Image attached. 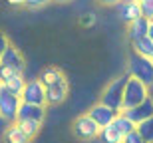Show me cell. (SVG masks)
I'll list each match as a JSON object with an SVG mask.
<instances>
[{
  "label": "cell",
  "mask_w": 153,
  "mask_h": 143,
  "mask_svg": "<svg viewBox=\"0 0 153 143\" xmlns=\"http://www.w3.org/2000/svg\"><path fill=\"white\" fill-rule=\"evenodd\" d=\"M129 80V74H121L115 80H111L108 86L103 87L100 102L109 105L111 109H115L117 113H121V105H123V92H125V84Z\"/></svg>",
  "instance_id": "obj_1"
},
{
  "label": "cell",
  "mask_w": 153,
  "mask_h": 143,
  "mask_svg": "<svg viewBox=\"0 0 153 143\" xmlns=\"http://www.w3.org/2000/svg\"><path fill=\"white\" fill-rule=\"evenodd\" d=\"M147 97H149V86L143 84L141 80L129 76V80H127V84H125V92H123L121 113L127 111V109H131V107H135V105H139V103H143Z\"/></svg>",
  "instance_id": "obj_2"
},
{
  "label": "cell",
  "mask_w": 153,
  "mask_h": 143,
  "mask_svg": "<svg viewBox=\"0 0 153 143\" xmlns=\"http://www.w3.org/2000/svg\"><path fill=\"white\" fill-rule=\"evenodd\" d=\"M127 74L131 78L141 80L143 84H147L151 87L153 86V60L151 58H145V56L131 54L129 64H127Z\"/></svg>",
  "instance_id": "obj_3"
},
{
  "label": "cell",
  "mask_w": 153,
  "mask_h": 143,
  "mask_svg": "<svg viewBox=\"0 0 153 143\" xmlns=\"http://www.w3.org/2000/svg\"><path fill=\"white\" fill-rule=\"evenodd\" d=\"M72 131H74V137L79 139V141H91V139L100 137L102 127L91 119L90 113H82V115H78V117L74 119V123H72Z\"/></svg>",
  "instance_id": "obj_4"
},
{
  "label": "cell",
  "mask_w": 153,
  "mask_h": 143,
  "mask_svg": "<svg viewBox=\"0 0 153 143\" xmlns=\"http://www.w3.org/2000/svg\"><path fill=\"white\" fill-rule=\"evenodd\" d=\"M20 105H22V97L16 96V93H10L8 90H2V93H0V115L6 121L16 123Z\"/></svg>",
  "instance_id": "obj_5"
},
{
  "label": "cell",
  "mask_w": 153,
  "mask_h": 143,
  "mask_svg": "<svg viewBox=\"0 0 153 143\" xmlns=\"http://www.w3.org/2000/svg\"><path fill=\"white\" fill-rule=\"evenodd\" d=\"M22 102L24 103H34V105H48L46 103V86L36 78V80H28L26 87L22 92Z\"/></svg>",
  "instance_id": "obj_6"
},
{
  "label": "cell",
  "mask_w": 153,
  "mask_h": 143,
  "mask_svg": "<svg viewBox=\"0 0 153 143\" xmlns=\"http://www.w3.org/2000/svg\"><path fill=\"white\" fill-rule=\"evenodd\" d=\"M68 93H70V82L64 76L60 82H56V84L46 87V103L48 105H60V103L66 102Z\"/></svg>",
  "instance_id": "obj_7"
},
{
  "label": "cell",
  "mask_w": 153,
  "mask_h": 143,
  "mask_svg": "<svg viewBox=\"0 0 153 143\" xmlns=\"http://www.w3.org/2000/svg\"><path fill=\"white\" fill-rule=\"evenodd\" d=\"M88 113H90V117L96 121L100 127H105V125H109V123H114L115 117H117V111L111 109L109 105H105V103H102V102H97L96 105H91Z\"/></svg>",
  "instance_id": "obj_8"
},
{
  "label": "cell",
  "mask_w": 153,
  "mask_h": 143,
  "mask_svg": "<svg viewBox=\"0 0 153 143\" xmlns=\"http://www.w3.org/2000/svg\"><path fill=\"white\" fill-rule=\"evenodd\" d=\"M117 8V16L121 22L125 24H131L133 20L143 16V10H141V4H139V0H123L121 4L115 6Z\"/></svg>",
  "instance_id": "obj_9"
},
{
  "label": "cell",
  "mask_w": 153,
  "mask_h": 143,
  "mask_svg": "<svg viewBox=\"0 0 153 143\" xmlns=\"http://www.w3.org/2000/svg\"><path fill=\"white\" fill-rule=\"evenodd\" d=\"M127 117H129L135 125H139L141 121H145V119H149V117H153V97L149 96L147 99L143 103H139V105H135V107H131V109H127V111H123Z\"/></svg>",
  "instance_id": "obj_10"
},
{
  "label": "cell",
  "mask_w": 153,
  "mask_h": 143,
  "mask_svg": "<svg viewBox=\"0 0 153 143\" xmlns=\"http://www.w3.org/2000/svg\"><path fill=\"white\" fill-rule=\"evenodd\" d=\"M0 66H12V68H16V70H20V72H24V68H26V60H24L22 52L10 44V46H8V50L0 56Z\"/></svg>",
  "instance_id": "obj_11"
},
{
  "label": "cell",
  "mask_w": 153,
  "mask_h": 143,
  "mask_svg": "<svg viewBox=\"0 0 153 143\" xmlns=\"http://www.w3.org/2000/svg\"><path fill=\"white\" fill-rule=\"evenodd\" d=\"M46 117V105H34V103H24L20 105L18 111V119H38L44 123Z\"/></svg>",
  "instance_id": "obj_12"
},
{
  "label": "cell",
  "mask_w": 153,
  "mask_h": 143,
  "mask_svg": "<svg viewBox=\"0 0 153 143\" xmlns=\"http://www.w3.org/2000/svg\"><path fill=\"white\" fill-rule=\"evenodd\" d=\"M147 30H149V18L141 16V18H137V20H133L131 24H127V38L131 42L139 40V38H145Z\"/></svg>",
  "instance_id": "obj_13"
},
{
  "label": "cell",
  "mask_w": 153,
  "mask_h": 143,
  "mask_svg": "<svg viewBox=\"0 0 153 143\" xmlns=\"http://www.w3.org/2000/svg\"><path fill=\"white\" fill-rule=\"evenodd\" d=\"M100 141L102 143H123L125 135L117 129V125L115 123H109V125L102 127V131H100Z\"/></svg>",
  "instance_id": "obj_14"
},
{
  "label": "cell",
  "mask_w": 153,
  "mask_h": 143,
  "mask_svg": "<svg viewBox=\"0 0 153 143\" xmlns=\"http://www.w3.org/2000/svg\"><path fill=\"white\" fill-rule=\"evenodd\" d=\"M4 143H30L32 139L22 131V127L18 125V123H10V127L6 129L4 137H2Z\"/></svg>",
  "instance_id": "obj_15"
},
{
  "label": "cell",
  "mask_w": 153,
  "mask_h": 143,
  "mask_svg": "<svg viewBox=\"0 0 153 143\" xmlns=\"http://www.w3.org/2000/svg\"><path fill=\"white\" fill-rule=\"evenodd\" d=\"M64 78V72L60 68H54V66H48V68H44L42 72H40L38 76V80L44 84L46 87L52 86V84H56V82H60Z\"/></svg>",
  "instance_id": "obj_16"
},
{
  "label": "cell",
  "mask_w": 153,
  "mask_h": 143,
  "mask_svg": "<svg viewBox=\"0 0 153 143\" xmlns=\"http://www.w3.org/2000/svg\"><path fill=\"white\" fill-rule=\"evenodd\" d=\"M26 78H24V74H18L14 76V78H10V80L2 82V86H4V90H8L10 93H16V96H22L24 87H26Z\"/></svg>",
  "instance_id": "obj_17"
},
{
  "label": "cell",
  "mask_w": 153,
  "mask_h": 143,
  "mask_svg": "<svg viewBox=\"0 0 153 143\" xmlns=\"http://www.w3.org/2000/svg\"><path fill=\"white\" fill-rule=\"evenodd\" d=\"M131 50H133V54H137V56L151 58L153 56V42L149 40L147 36H145V38H139V40L131 42Z\"/></svg>",
  "instance_id": "obj_18"
},
{
  "label": "cell",
  "mask_w": 153,
  "mask_h": 143,
  "mask_svg": "<svg viewBox=\"0 0 153 143\" xmlns=\"http://www.w3.org/2000/svg\"><path fill=\"white\" fill-rule=\"evenodd\" d=\"M16 123L22 127V131L26 133L30 139H34L40 133V129H42V121H38V119H18Z\"/></svg>",
  "instance_id": "obj_19"
},
{
  "label": "cell",
  "mask_w": 153,
  "mask_h": 143,
  "mask_svg": "<svg viewBox=\"0 0 153 143\" xmlns=\"http://www.w3.org/2000/svg\"><path fill=\"white\" fill-rule=\"evenodd\" d=\"M114 123L117 125V129L123 133V135H127V133H131V131H135V129H137V125H135V123H133V121H131L125 113H117V117H115Z\"/></svg>",
  "instance_id": "obj_20"
},
{
  "label": "cell",
  "mask_w": 153,
  "mask_h": 143,
  "mask_svg": "<svg viewBox=\"0 0 153 143\" xmlns=\"http://www.w3.org/2000/svg\"><path fill=\"white\" fill-rule=\"evenodd\" d=\"M137 131L143 135V139L147 143H153V117H149V119L141 121L139 125H137Z\"/></svg>",
  "instance_id": "obj_21"
},
{
  "label": "cell",
  "mask_w": 153,
  "mask_h": 143,
  "mask_svg": "<svg viewBox=\"0 0 153 143\" xmlns=\"http://www.w3.org/2000/svg\"><path fill=\"white\" fill-rule=\"evenodd\" d=\"M18 74H24V72L12 68V66H0V82L10 80V78H14V76H18Z\"/></svg>",
  "instance_id": "obj_22"
},
{
  "label": "cell",
  "mask_w": 153,
  "mask_h": 143,
  "mask_svg": "<svg viewBox=\"0 0 153 143\" xmlns=\"http://www.w3.org/2000/svg\"><path fill=\"white\" fill-rule=\"evenodd\" d=\"M141 4V10H143V16L153 20V0H139Z\"/></svg>",
  "instance_id": "obj_23"
},
{
  "label": "cell",
  "mask_w": 153,
  "mask_h": 143,
  "mask_svg": "<svg viewBox=\"0 0 153 143\" xmlns=\"http://www.w3.org/2000/svg\"><path fill=\"white\" fill-rule=\"evenodd\" d=\"M123 143H147V141H145V139H143V135L135 129V131H131V133H127V135H125Z\"/></svg>",
  "instance_id": "obj_24"
},
{
  "label": "cell",
  "mask_w": 153,
  "mask_h": 143,
  "mask_svg": "<svg viewBox=\"0 0 153 143\" xmlns=\"http://www.w3.org/2000/svg\"><path fill=\"white\" fill-rule=\"evenodd\" d=\"M48 2H52V0H26V8H30V10H38V8H42V6H46Z\"/></svg>",
  "instance_id": "obj_25"
},
{
  "label": "cell",
  "mask_w": 153,
  "mask_h": 143,
  "mask_svg": "<svg viewBox=\"0 0 153 143\" xmlns=\"http://www.w3.org/2000/svg\"><path fill=\"white\" fill-rule=\"evenodd\" d=\"M8 46H10V40H8V38H6V36L0 32V56H2V54L8 50Z\"/></svg>",
  "instance_id": "obj_26"
},
{
  "label": "cell",
  "mask_w": 153,
  "mask_h": 143,
  "mask_svg": "<svg viewBox=\"0 0 153 143\" xmlns=\"http://www.w3.org/2000/svg\"><path fill=\"white\" fill-rule=\"evenodd\" d=\"M10 127V121H6L2 115H0V139L4 137V133H6V129Z\"/></svg>",
  "instance_id": "obj_27"
},
{
  "label": "cell",
  "mask_w": 153,
  "mask_h": 143,
  "mask_svg": "<svg viewBox=\"0 0 153 143\" xmlns=\"http://www.w3.org/2000/svg\"><path fill=\"white\" fill-rule=\"evenodd\" d=\"M82 24H84V26H94V24H96V16H94V14H85Z\"/></svg>",
  "instance_id": "obj_28"
},
{
  "label": "cell",
  "mask_w": 153,
  "mask_h": 143,
  "mask_svg": "<svg viewBox=\"0 0 153 143\" xmlns=\"http://www.w3.org/2000/svg\"><path fill=\"white\" fill-rule=\"evenodd\" d=\"M97 2H100L102 6H109V8H111V6H117V4H121L123 0H97Z\"/></svg>",
  "instance_id": "obj_29"
},
{
  "label": "cell",
  "mask_w": 153,
  "mask_h": 143,
  "mask_svg": "<svg viewBox=\"0 0 153 143\" xmlns=\"http://www.w3.org/2000/svg\"><path fill=\"white\" fill-rule=\"evenodd\" d=\"M10 6H22V4H26V0H6Z\"/></svg>",
  "instance_id": "obj_30"
},
{
  "label": "cell",
  "mask_w": 153,
  "mask_h": 143,
  "mask_svg": "<svg viewBox=\"0 0 153 143\" xmlns=\"http://www.w3.org/2000/svg\"><path fill=\"white\" fill-rule=\"evenodd\" d=\"M147 38L153 42V20H149V30H147Z\"/></svg>",
  "instance_id": "obj_31"
},
{
  "label": "cell",
  "mask_w": 153,
  "mask_h": 143,
  "mask_svg": "<svg viewBox=\"0 0 153 143\" xmlns=\"http://www.w3.org/2000/svg\"><path fill=\"white\" fill-rule=\"evenodd\" d=\"M54 2H60V4H66V2H72V0H54Z\"/></svg>",
  "instance_id": "obj_32"
},
{
  "label": "cell",
  "mask_w": 153,
  "mask_h": 143,
  "mask_svg": "<svg viewBox=\"0 0 153 143\" xmlns=\"http://www.w3.org/2000/svg\"><path fill=\"white\" fill-rule=\"evenodd\" d=\"M2 90H4V86H2V82H0V93H2Z\"/></svg>",
  "instance_id": "obj_33"
},
{
  "label": "cell",
  "mask_w": 153,
  "mask_h": 143,
  "mask_svg": "<svg viewBox=\"0 0 153 143\" xmlns=\"http://www.w3.org/2000/svg\"><path fill=\"white\" fill-rule=\"evenodd\" d=\"M151 60H153V56H151Z\"/></svg>",
  "instance_id": "obj_34"
}]
</instances>
